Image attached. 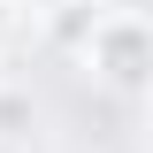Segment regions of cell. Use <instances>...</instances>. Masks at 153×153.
Masks as SVG:
<instances>
[{"label":"cell","mask_w":153,"mask_h":153,"mask_svg":"<svg viewBox=\"0 0 153 153\" xmlns=\"http://www.w3.org/2000/svg\"><path fill=\"white\" fill-rule=\"evenodd\" d=\"M0 153H16V146H0Z\"/></svg>","instance_id":"obj_4"},{"label":"cell","mask_w":153,"mask_h":153,"mask_svg":"<svg viewBox=\"0 0 153 153\" xmlns=\"http://www.w3.org/2000/svg\"><path fill=\"white\" fill-rule=\"evenodd\" d=\"M23 8H69V0H23Z\"/></svg>","instance_id":"obj_3"},{"label":"cell","mask_w":153,"mask_h":153,"mask_svg":"<svg viewBox=\"0 0 153 153\" xmlns=\"http://www.w3.org/2000/svg\"><path fill=\"white\" fill-rule=\"evenodd\" d=\"M23 123H31V100L0 92V146H16V138H23Z\"/></svg>","instance_id":"obj_2"},{"label":"cell","mask_w":153,"mask_h":153,"mask_svg":"<svg viewBox=\"0 0 153 153\" xmlns=\"http://www.w3.org/2000/svg\"><path fill=\"white\" fill-rule=\"evenodd\" d=\"M92 69L107 76L123 100H138L146 92V69H153V38H146V16H100L92 23Z\"/></svg>","instance_id":"obj_1"}]
</instances>
